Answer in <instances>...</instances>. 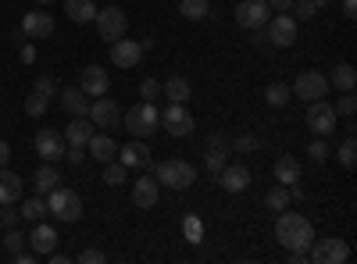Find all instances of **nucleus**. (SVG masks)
I'll use <instances>...</instances> for the list:
<instances>
[{"label":"nucleus","instance_id":"obj_1","mask_svg":"<svg viewBox=\"0 0 357 264\" xmlns=\"http://www.w3.org/2000/svg\"><path fill=\"white\" fill-rule=\"evenodd\" d=\"M275 240L279 247L286 250H307L314 243V228L304 215H296V211H282L279 222H275Z\"/></svg>","mask_w":357,"mask_h":264},{"label":"nucleus","instance_id":"obj_2","mask_svg":"<svg viewBox=\"0 0 357 264\" xmlns=\"http://www.w3.org/2000/svg\"><path fill=\"white\" fill-rule=\"evenodd\" d=\"M122 125L132 132V139H146V136H154L161 129V111L151 104V100H143L136 104L129 114H122Z\"/></svg>","mask_w":357,"mask_h":264},{"label":"nucleus","instance_id":"obj_3","mask_svg":"<svg viewBox=\"0 0 357 264\" xmlns=\"http://www.w3.org/2000/svg\"><path fill=\"white\" fill-rule=\"evenodd\" d=\"M47 211H50L57 222H79V218H82V200H79V193L68 189V186H54V189L47 193Z\"/></svg>","mask_w":357,"mask_h":264},{"label":"nucleus","instance_id":"obj_4","mask_svg":"<svg viewBox=\"0 0 357 264\" xmlns=\"http://www.w3.org/2000/svg\"><path fill=\"white\" fill-rule=\"evenodd\" d=\"M158 183H165L168 189H190L197 183V168L183 157H172L158 164Z\"/></svg>","mask_w":357,"mask_h":264},{"label":"nucleus","instance_id":"obj_5","mask_svg":"<svg viewBox=\"0 0 357 264\" xmlns=\"http://www.w3.org/2000/svg\"><path fill=\"white\" fill-rule=\"evenodd\" d=\"M347 257H350V247H347V240H336V236L314 240L307 247V261H314V264H343Z\"/></svg>","mask_w":357,"mask_h":264},{"label":"nucleus","instance_id":"obj_6","mask_svg":"<svg viewBox=\"0 0 357 264\" xmlns=\"http://www.w3.org/2000/svg\"><path fill=\"white\" fill-rule=\"evenodd\" d=\"M289 93H293V97H301L304 104H311V100H321L325 93H329V79H325L321 72H301V75L293 79Z\"/></svg>","mask_w":357,"mask_h":264},{"label":"nucleus","instance_id":"obj_7","mask_svg":"<svg viewBox=\"0 0 357 264\" xmlns=\"http://www.w3.org/2000/svg\"><path fill=\"white\" fill-rule=\"evenodd\" d=\"M268 47H279V50H286V47H293L296 43V18L293 15H272L268 18Z\"/></svg>","mask_w":357,"mask_h":264},{"label":"nucleus","instance_id":"obj_8","mask_svg":"<svg viewBox=\"0 0 357 264\" xmlns=\"http://www.w3.org/2000/svg\"><path fill=\"white\" fill-rule=\"evenodd\" d=\"M97 33H100V40H122L126 36V29H129V18H126V11L122 8H104V11H97Z\"/></svg>","mask_w":357,"mask_h":264},{"label":"nucleus","instance_id":"obj_9","mask_svg":"<svg viewBox=\"0 0 357 264\" xmlns=\"http://www.w3.org/2000/svg\"><path fill=\"white\" fill-rule=\"evenodd\" d=\"M307 129H311L314 136H333V132H336V111H333V104L311 100V104H307Z\"/></svg>","mask_w":357,"mask_h":264},{"label":"nucleus","instance_id":"obj_10","mask_svg":"<svg viewBox=\"0 0 357 264\" xmlns=\"http://www.w3.org/2000/svg\"><path fill=\"white\" fill-rule=\"evenodd\" d=\"M86 118L89 122H93V125H100V129H118V125H122V111H118V104L111 100V97H97L93 104H89V114H86Z\"/></svg>","mask_w":357,"mask_h":264},{"label":"nucleus","instance_id":"obj_11","mask_svg":"<svg viewBox=\"0 0 357 264\" xmlns=\"http://www.w3.org/2000/svg\"><path fill=\"white\" fill-rule=\"evenodd\" d=\"M161 125L168 136H190L193 132V114L186 104H168L165 114H161Z\"/></svg>","mask_w":357,"mask_h":264},{"label":"nucleus","instance_id":"obj_12","mask_svg":"<svg viewBox=\"0 0 357 264\" xmlns=\"http://www.w3.org/2000/svg\"><path fill=\"white\" fill-rule=\"evenodd\" d=\"M268 18H272V8L264 4V0H243L240 8H236V22H240L243 29H264L268 25Z\"/></svg>","mask_w":357,"mask_h":264},{"label":"nucleus","instance_id":"obj_13","mask_svg":"<svg viewBox=\"0 0 357 264\" xmlns=\"http://www.w3.org/2000/svg\"><path fill=\"white\" fill-rule=\"evenodd\" d=\"M79 90H82L86 97H107V90H111L107 68H100V65L82 68V75H79Z\"/></svg>","mask_w":357,"mask_h":264},{"label":"nucleus","instance_id":"obj_14","mask_svg":"<svg viewBox=\"0 0 357 264\" xmlns=\"http://www.w3.org/2000/svg\"><path fill=\"white\" fill-rule=\"evenodd\" d=\"M65 136L57 132V129H40L36 132V154L43 157V161H61L65 157Z\"/></svg>","mask_w":357,"mask_h":264},{"label":"nucleus","instance_id":"obj_15","mask_svg":"<svg viewBox=\"0 0 357 264\" xmlns=\"http://www.w3.org/2000/svg\"><path fill=\"white\" fill-rule=\"evenodd\" d=\"M143 61V47L136 40H114L111 43V65L114 68H136Z\"/></svg>","mask_w":357,"mask_h":264},{"label":"nucleus","instance_id":"obj_16","mask_svg":"<svg viewBox=\"0 0 357 264\" xmlns=\"http://www.w3.org/2000/svg\"><path fill=\"white\" fill-rule=\"evenodd\" d=\"M158 193H161V183L151 179V175H139V179L132 183V208L151 211L154 203H158Z\"/></svg>","mask_w":357,"mask_h":264},{"label":"nucleus","instance_id":"obj_17","mask_svg":"<svg viewBox=\"0 0 357 264\" xmlns=\"http://www.w3.org/2000/svg\"><path fill=\"white\" fill-rule=\"evenodd\" d=\"M57 240H61V236H57V232L47 225V222H36V228L33 232H29V247H33V254L36 257H47V254H54L57 250Z\"/></svg>","mask_w":357,"mask_h":264},{"label":"nucleus","instance_id":"obj_18","mask_svg":"<svg viewBox=\"0 0 357 264\" xmlns=\"http://www.w3.org/2000/svg\"><path fill=\"white\" fill-rule=\"evenodd\" d=\"M218 183H222L225 193H243L254 179H250V168H247V164H225V168L218 171Z\"/></svg>","mask_w":357,"mask_h":264},{"label":"nucleus","instance_id":"obj_19","mask_svg":"<svg viewBox=\"0 0 357 264\" xmlns=\"http://www.w3.org/2000/svg\"><path fill=\"white\" fill-rule=\"evenodd\" d=\"M118 161H122L126 168H151L154 164V157H151V150H146L143 139H132L126 146H118Z\"/></svg>","mask_w":357,"mask_h":264},{"label":"nucleus","instance_id":"obj_20","mask_svg":"<svg viewBox=\"0 0 357 264\" xmlns=\"http://www.w3.org/2000/svg\"><path fill=\"white\" fill-rule=\"evenodd\" d=\"M22 33H25L29 40H47V36L54 33V18H50L47 11H29V15L22 18Z\"/></svg>","mask_w":357,"mask_h":264},{"label":"nucleus","instance_id":"obj_21","mask_svg":"<svg viewBox=\"0 0 357 264\" xmlns=\"http://www.w3.org/2000/svg\"><path fill=\"white\" fill-rule=\"evenodd\" d=\"M86 154L97 157L100 164H107V161L118 157V143L111 139V132H93V136H89V143H86Z\"/></svg>","mask_w":357,"mask_h":264},{"label":"nucleus","instance_id":"obj_22","mask_svg":"<svg viewBox=\"0 0 357 264\" xmlns=\"http://www.w3.org/2000/svg\"><path fill=\"white\" fill-rule=\"evenodd\" d=\"M93 132H97V125L89 122V118H72V122L65 125V132H61V136H65V143H68V146H86Z\"/></svg>","mask_w":357,"mask_h":264},{"label":"nucleus","instance_id":"obj_23","mask_svg":"<svg viewBox=\"0 0 357 264\" xmlns=\"http://www.w3.org/2000/svg\"><path fill=\"white\" fill-rule=\"evenodd\" d=\"M161 97H168L172 104H186V100L193 97V86H190L186 75H172V79L161 86Z\"/></svg>","mask_w":357,"mask_h":264},{"label":"nucleus","instance_id":"obj_24","mask_svg":"<svg viewBox=\"0 0 357 264\" xmlns=\"http://www.w3.org/2000/svg\"><path fill=\"white\" fill-rule=\"evenodd\" d=\"M22 196V175L0 168V203H18Z\"/></svg>","mask_w":357,"mask_h":264},{"label":"nucleus","instance_id":"obj_25","mask_svg":"<svg viewBox=\"0 0 357 264\" xmlns=\"http://www.w3.org/2000/svg\"><path fill=\"white\" fill-rule=\"evenodd\" d=\"M61 107L72 114V118H86L89 114V100H86V93L79 90V86H72V90L61 93Z\"/></svg>","mask_w":357,"mask_h":264},{"label":"nucleus","instance_id":"obj_26","mask_svg":"<svg viewBox=\"0 0 357 264\" xmlns=\"http://www.w3.org/2000/svg\"><path fill=\"white\" fill-rule=\"evenodd\" d=\"M57 183H61V175H57V168H54V161H43V168H36V175H33V186H36V193L40 196H47Z\"/></svg>","mask_w":357,"mask_h":264},{"label":"nucleus","instance_id":"obj_27","mask_svg":"<svg viewBox=\"0 0 357 264\" xmlns=\"http://www.w3.org/2000/svg\"><path fill=\"white\" fill-rule=\"evenodd\" d=\"M65 11L75 25H86V22H93L97 18V4L93 0H65Z\"/></svg>","mask_w":357,"mask_h":264},{"label":"nucleus","instance_id":"obj_28","mask_svg":"<svg viewBox=\"0 0 357 264\" xmlns=\"http://www.w3.org/2000/svg\"><path fill=\"white\" fill-rule=\"evenodd\" d=\"M325 79H329V86H336V90H343V93H354V86H357V72H354V65H336Z\"/></svg>","mask_w":357,"mask_h":264},{"label":"nucleus","instance_id":"obj_29","mask_svg":"<svg viewBox=\"0 0 357 264\" xmlns=\"http://www.w3.org/2000/svg\"><path fill=\"white\" fill-rule=\"evenodd\" d=\"M275 183H282V186L301 183V161L296 157H279L275 161Z\"/></svg>","mask_w":357,"mask_h":264},{"label":"nucleus","instance_id":"obj_30","mask_svg":"<svg viewBox=\"0 0 357 264\" xmlns=\"http://www.w3.org/2000/svg\"><path fill=\"white\" fill-rule=\"evenodd\" d=\"M43 215H47V200L43 196H29V200H22V222H43Z\"/></svg>","mask_w":357,"mask_h":264},{"label":"nucleus","instance_id":"obj_31","mask_svg":"<svg viewBox=\"0 0 357 264\" xmlns=\"http://www.w3.org/2000/svg\"><path fill=\"white\" fill-rule=\"evenodd\" d=\"M178 15L190 22H204L211 15V8H207V0H178Z\"/></svg>","mask_w":357,"mask_h":264},{"label":"nucleus","instance_id":"obj_32","mask_svg":"<svg viewBox=\"0 0 357 264\" xmlns=\"http://www.w3.org/2000/svg\"><path fill=\"white\" fill-rule=\"evenodd\" d=\"M264 203H268V211H286V208H289V186H282V183H275L272 189H268V196H264Z\"/></svg>","mask_w":357,"mask_h":264},{"label":"nucleus","instance_id":"obj_33","mask_svg":"<svg viewBox=\"0 0 357 264\" xmlns=\"http://www.w3.org/2000/svg\"><path fill=\"white\" fill-rule=\"evenodd\" d=\"M47 104H50V97H47V93H40V90H33V93L25 97L22 111L29 114V118H43V111H47Z\"/></svg>","mask_w":357,"mask_h":264},{"label":"nucleus","instance_id":"obj_34","mask_svg":"<svg viewBox=\"0 0 357 264\" xmlns=\"http://www.w3.org/2000/svg\"><path fill=\"white\" fill-rule=\"evenodd\" d=\"M321 4H325V0H293L289 11H293L296 22H307V18H314V11H318Z\"/></svg>","mask_w":357,"mask_h":264},{"label":"nucleus","instance_id":"obj_35","mask_svg":"<svg viewBox=\"0 0 357 264\" xmlns=\"http://www.w3.org/2000/svg\"><path fill=\"white\" fill-rule=\"evenodd\" d=\"M289 97H293V93H289V86H282V82H272V86L264 90V100L272 104V107H286Z\"/></svg>","mask_w":357,"mask_h":264},{"label":"nucleus","instance_id":"obj_36","mask_svg":"<svg viewBox=\"0 0 357 264\" xmlns=\"http://www.w3.org/2000/svg\"><path fill=\"white\" fill-rule=\"evenodd\" d=\"M336 157H340V164H347V168H354V161H357V143H354V129L347 132V139L336 146Z\"/></svg>","mask_w":357,"mask_h":264},{"label":"nucleus","instance_id":"obj_37","mask_svg":"<svg viewBox=\"0 0 357 264\" xmlns=\"http://www.w3.org/2000/svg\"><path fill=\"white\" fill-rule=\"evenodd\" d=\"M126 171H129V168L118 161V157L107 161V164H104V183H107V186H122V183H126Z\"/></svg>","mask_w":357,"mask_h":264},{"label":"nucleus","instance_id":"obj_38","mask_svg":"<svg viewBox=\"0 0 357 264\" xmlns=\"http://www.w3.org/2000/svg\"><path fill=\"white\" fill-rule=\"evenodd\" d=\"M204 168L211 171V175H218V171L225 168V150H215V146H207V154H204Z\"/></svg>","mask_w":357,"mask_h":264},{"label":"nucleus","instance_id":"obj_39","mask_svg":"<svg viewBox=\"0 0 357 264\" xmlns=\"http://www.w3.org/2000/svg\"><path fill=\"white\" fill-rule=\"evenodd\" d=\"M25 240H29V236H22L18 228H8V232H4V240H0V247H4L8 254H18V250L25 247Z\"/></svg>","mask_w":357,"mask_h":264},{"label":"nucleus","instance_id":"obj_40","mask_svg":"<svg viewBox=\"0 0 357 264\" xmlns=\"http://www.w3.org/2000/svg\"><path fill=\"white\" fill-rule=\"evenodd\" d=\"M183 232H186V240H190V243H200V240H204V225H200V218L190 215V218L183 222Z\"/></svg>","mask_w":357,"mask_h":264},{"label":"nucleus","instance_id":"obj_41","mask_svg":"<svg viewBox=\"0 0 357 264\" xmlns=\"http://www.w3.org/2000/svg\"><path fill=\"white\" fill-rule=\"evenodd\" d=\"M329 154H333V150H329V143H325V136H318L314 143H307V157H311V161H325Z\"/></svg>","mask_w":357,"mask_h":264},{"label":"nucleus","instance_id":"obj_42","mask_svg":"<svg viewBox=\"0 0 357 264\" xmlns=\"http://www.w3.org/2000/svg\"><path fill=\"white\" fill-rule=\"evenodd\" d=\"M139 97L154 104V100L161 97V82H158V79H143V82H139Z\"/></svg>","mask_w":357,"mask_h":264},{"label":"nucleus","instance_id":"obj_43","mask_svg":"<svg viewBox=\"0 0 357 264\" xmlns=\"http://www.w3.org/2000/svg\"><path fill=\"white\" fill-rule=\"evenodd\" d=\"M0 208H4V211H0V225H4V228H15L18 218H22V211H15V203H0Z\"/></svg>","mask_w":357,"mask_h":264},{"label":"nucleus","instance_id":"obj_44","mask_svg":"<svg viewBox=\"0 0 357 264\" xmlns=\"http://www.w3.org/2000/svg\"><path fill=\"white\" fill-rule=\"evenodd\" d=\"M232 146H236L240 154H254V150H257V136H254V132H243V136L236 139Z\"/></svg>","mask_w":357,"mask_h":264},{"label":"nucleus","instance_id":"obj_45","mask_svg":"<svg viewBox=\"0 0 357 264\" xmlns=\"http://www.w3.org/2000/svg\"><path fill=\"white\" fill-rule=\"evenodd\" d=\"M65 157H68V161H72L75 168H82L89 154H86V146H65Z\"/></svg>","mask_w":357,"mask_h":264},{"label":"nucleus","instance_id":"obj_46","mask_svg":"<svg viewBox=\"0 0 357 264\" xmlns=\"http://www.w3.org/2000/svg\"><path fill=\"white\" fill-rule=\"evenodd\" d=\"M33 90H40V93L54 97V93H57V86H54V79H50V75H36V82H33Z\"/></svg>","mask_w":357,"mask_h":264},{"label":"nucleus","instance_id":"obj_47","mask_svg":"<svg viewBox=\"0 0 357 264\" xmlns=\"http://www.w3.org/2000/svg\"><path fill=\"white\" fill-rule=\"evenodd\" d=\"M333 111H336V114H347V118H350V114L357 111V100L347 93V97H340V100H336V107H333Z\"/></svg>","mask_w":357,"mask_h":264},{"label":"nucleus","instance_id":"obj_48","mask_svg":"<svg viewBox=\"0 0 357 264\" xmlns=\"http://www.w3.org/2000/svg\"><path fill=\"white\" fill-rule=\"evenodd\" d=\"M79 261H82V264H104V254H100V250H82Z\"/></svg>","mask_w":357,"mask_h":264},{"label":"nucleus","instance_id":"obj_49","mask_svg":"<svg viewBox=\"0 0 357 264\" xmlns=\"http://www.w3.org/2000/svg\"><path fill=\"white\" fill-rule=\"evenodd\" d=\"M33 61H36V47L25 43V47H22V65H33Z\"/></svg>","mask_w":357,"mask_h":264},{"label":"nucleus","instance_id":"obj_50","mask_svg":"<svg viewBox=\"0 0 357 264\" xmlns=\"http://www.w3.org/2000/svg\"><path fill=\"white\" fill-rule=\"evenodd\" d=\"M11 161V146H8V139H0V168H4Z\"/></svg>","mask_w":357,"mask_h":264},{"label":"nucleus","instance_id":"obj_51","mask_svg":"<svg viewBox=\"0 0 357 264\" xmlns=\"http://www.w3.org/2000/svg\"><path fill=\"white\" fill-rule=\"evenodd\" d=\"M264 4L272 8V11H289V4H293V0H264Z\"/></svg>","mask_w":357,"mask_h":264},{"label":"nucleus","instance_id":"obj_52","mask_svg":"<svg viewBox=\"0 0 357 264\" xmlns=\"http://www.w3.org/2000/svg\"><path fill=\"white\" fill-rule=\"evenodd\" d=\"M254 47H257V50H268V36L261 33V29H254Z\"/></svg>","mask_w":357,"mask_h":264},{"label":"nucleus","instance_id":"obj_53","mask_svg":"<svg viewBox=\"0 0 357 264\" xmlns=\"http://www.w3.org/2000/svg\"><path fill=\"white\" fill-rule=\"evenodd\" d=\"M33 261H36V254H33V250H29V254H22V250H18V254H15V264H33Z\"/></svg>","mask_w":357,"mask_h":264},{"label":"nucleus","instance_id":"obj_54","mask_svg":"<svg viewBox=\"0 0 357 264\" xmlns=\"http://www.w3.org/2000/svg\"><path fill=\"white\" fill-rule=\"evenodd\" d=\"M307 261V250H289V264H304Z\"/></svg>","mask_w":357,"mask_h":264},{"label":"nucleus","instance_id":"obj_55","mask_svg":"<svg viewBox=\"0 0 357 264\" xmlns=\"http://www.w3.org/2000/svg\"><path fill=\"white\" fill-rule=\"evenodd\" d=\"M343 15L347 18H357V0H343Z\"/></svg>","mask_w":357,"mask_h":264},{"label":"nucleus","instance_id":"obj_56","mask_svg":"<svg viewBox=\"0 0 357 264\" xmlns=\"http://www.w3.org/2000/svg\"><path fill=\"white\" fill-rule=\"evenodd\" d=\"M50 264H68V254H47Z\"/></svg>","mask_w":357,"mask_h":264},{"label":"nucleus","instance_id":"obj_57","mask_svg":"<svg viewBox=\"0 0 357 264\" xmlns=\"http://www.w3.org/2000/svg\"><path fill=\"white\" fill-rule=\"evenodd\" d=\"M36 4H54V0H36Z\"/></svg>","mask_w":357,"mask_h":264}]
</instances>
